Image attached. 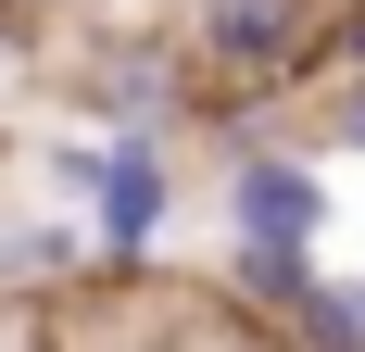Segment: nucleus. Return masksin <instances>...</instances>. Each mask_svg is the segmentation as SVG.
<instances>
[{
    "label": "nucleus",
    "mask_w": 365,
    "mask_h": 352,
    "mask_svg": "<svg viewBox=\"0 0 365 352\" xmlns=\"http://www.w3.org/2000/svg\"><path fill=\"white\" fill-rule=\"evenodd\" d=\"M189 63H202V113H227V101L277 113L328 76V0H202Z\"/></svg>",
    "instance_id": "f257e3e1"
},
{
    "label": "nucleus",
    "mask_w": 365,
    "mask_h": 352,
    "mask_svg": "<svg viewBox=\"0 0 365 352\" xmlns=\"http://www.w3.org/2000/svg\"><path fill=\"white\" fill-rule=\"evenodd\" d=\"M88 239L113 252V264H139L151 239H164V214H177V164H164V126H113L101 151H88Z\"/></svg>",
    "instance_id": "f03ea898"
},
{
    "label": "nucleus",
    "mask_w": 365,
    "mask_h": 352,
    "mask_svg": "<svg viewBox=\"0 0 365 352\" xmlns=\"http://www.w3.org/2000/svg\"><path fill=\"white\" fill-rule=\"evenodd\" d=\"M227 239H328V176L277 139L227 151Z\"/></svg>",
    "instance_id": "7ed1b4c3"
},
{
    "label": "nucleus",
    "mask_w": 365,
    "mask_h": 352,
    "mask_svg": "<svg viewBox=\"0 0 365 352\" xmlns=\"http://www.w3.org/2000/svg\"><path fill=\"white\" fill-rule=\"evenodd\" d=\"M76 101L101 126H177V113H202V63H189V38H126V51L88 63Z\"/></svg>",
    "instance_id": "20e7f679"
},
{
    "label": "nucleus",
    "mask_w": 365,
    "mask_h": 352,
    "mask_svg": "<svg viewBox=\"0 0 365 352\" xmlns=\"http://www.w3.org/2000/svg\"><path fill=\"white\" fill-rule=\"evenodd\" d=\"M315 277H328L315 239H227V302H240V315H277V327H290Z\"/></svg>",
    "instance_id": "39448f33"
},
{
    "label": "nucleus",
    "mask_w": 365,
    "mask_h": 352,
    "mask_svg": "<svg viewBox=\"0 0 365 352\" xmlns=\"http://www.w3.org/2000/svg\"><path fill=\"white\" fill-rule=\"evenodd\" d=\"M302 352H365V277H315L302 289V315H290Z\"/></svg>",
    "instance_id": "423d86ee"
},
{
    "label": "nucleus",
    "mask_w": 365,
    "mask_h": 352,
    "mask_svg": "<svg viewBox=\"0 0 365 352\" xmlns=\"http://www.w3.org/2000/svg\"><path fill=\"white\" fill-rule=\"evenodd\" d=\"M315 101H328V151L365 164V63H340V88H315Z\"/></svg>",
    "instance_id": "0eeeda50"
},
{
    "label": "nucleus",
    "mask_w": 365,
    "mask_h": 352,
    "mask_svg": "<svg viewBox=\"0 0 365 352\" xmlns=\"http://www.w3.org/2000/svg\"><path fill=\"white\" fill-rule=\"evenodd\" d=\"M0 264H13V277H63V264H76V239H51V227H38V239H13Z\"/></svg>",
    "instance_id": "6e6552de"
},
{
    "label": "nucleus",
    "mask_w": 365,
    "mask_h": 352,
    "mask_svg": "<svg viewBox=\"0 0 365 352\" xmlns=\"http://www.w3.org/2000/svg\"><path fill=\"white\" fill-rule=\"evenodd\" d=\"M328 63H365V0H340V13H328Z\"/></svg>",
    "instance_id": "1a4fd4ad"
}]
</instances>
